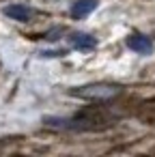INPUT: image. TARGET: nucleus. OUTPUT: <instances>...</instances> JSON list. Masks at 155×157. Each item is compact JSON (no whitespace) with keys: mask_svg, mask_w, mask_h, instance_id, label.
I'll use <instances>...</instances> for the list:
<instances>
[{"mask_svg":"<svg viewBox=\"0 0 155 157\" xmlns=\"http://www.w3.org/2000/svg\"><path fill=\"white\" fill-rule=\"evenodd\" d=\"M95 9H97V0H76L71 5V17L82 20V17L91 15Z\"/></svg>","mask_w":155,"mask_h":157,"instance_id":"obj_5","label":"nucleus"},{"mask_svg":"<svg viewBox=\"0 0 155 157\" xmlns=\"http://www.w3.org/2000/svg\"><path fill=\"white\" fill-rule=\"evenodd\" d=\"M5 15L15 22H30L35 17V11L26 5H9V7H5Z\"/></svg>","mask_w":155,"mask_h":157,"instance_id":"obj_3","label":"nucleus"},{"mask_svg":"<svg viewBox=\"0 0 155 157\" xmlns=\"http://www.w3.org/2000/svg\"><path fill=\"white\" fill-rule=\"evenodd\" d=\"M123 88L116 84H106V82H95V84H84V86H76L69 90V95L86 99V101H108L112 97H116Z\"/></svg>","mask_w":155,"mask_h":157,"instance_id":"obj_1","label":"nucleus"},{"mask_svg":"<svg viewBox=\"0 0 155 157\" xmlns=\"http://www.w3.org/2000/svg\"><path fill=\"white\" fill-rule=\"evenodd\" d=\"M63 54H65V52H60V50H50V52L45 50V52H41V56H45V58H48V56H50V58H52V56H63Z\"/></svg>","mask_w":155,"mask_h":157,"instance_id":"obj_6","label":"nucleus"},{"mask_svg":"<svg viewBox=\"0 0 155 157\" xmlns=\"http://www.w3.org/2000/svg\"><path fill=\"white\" fill-rule=\"evenodd\" d=\"M69 43L76 50H82V52H88V50H95L97 48V39L93 35H86V33H73L69 37Z\"/></svg>","mask_w":155,"mask_h":157,"instance_id":"obj_4","label":"nucleus"},{"mask_svg":"<svg viewBox=\"0 0 155 157\" xmlns=\"http://www.w3.org/2000/svg\"><path fill=\"white\" fill-rule=\"evenodd\" d=\"M127 48L134 50L136 54H151V52H153L151 39L144 37V35H140V33H134V35L127 37Z\"/></svg>","mask_w":155,"mask_h":157,"instance_id":"obj_2","label":"nucleus"}]
</instances>
